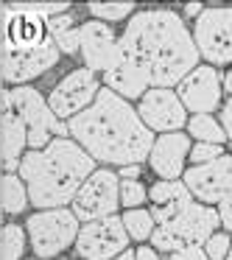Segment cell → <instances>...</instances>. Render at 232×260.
I'll list each match as a JSON object with an SVG mask.
<instances>
[{"label":"cell","mask_w":232,"mask_h":260,"mask_svg":"<svg viewBox=\"0 0 232 260\" xmlns=\"http://www.w3.org/2000/svg\"><path fill=\"white\" fill-rule=\"evenodd\" d=\"M148 202H151L154 224H162V221L174 218L179 210H185L187 204L193 202V196L187 193V187H185L182 179H174V182L157 179L151 187H148Z\"/></svg>","instance_id":"e0dca14e"},{"label":"cell","mask_w":232,"mask_h":260,"mask_svg":"<svg viewBox=\"0 0 232 260\" xmlns=\"http://www.w3.org/2000/svg\"><path fill=\"white\" fill-rule=\"evenodd\" d=\"M101 81H104V87H107V90H112L115 95H120L123 101H129V104L135 101V98L140 101V98L148 92L146 79H143V76L131 68V64H126L120 56H118V62H115L112 68L101 76Z\"/></svg>","instance_id":"d6986e66"},{"label":"cell","mask_w":232,"mask_h":260,"mask_svg":"<svg viewBox=\"0 0 232 260\" xmlns=\"http://www.w3.org/2000/svg\"><path fill=\"white\" fill-rule=\"evenodd\" d=\"M221 84H224V92H229V95H232V68H229V73L221 79Z\"/></svg>","instance_id":"e575fe53"},{"label":"cell","mask_w":232,"mask_h":260,"mask_svg":"<svg viewBox=\"0 0 232 260\" xmlns=\"http://www.w3.org/2000/svg\"><path fill=\"white\" fill-rule=\"evenodd\" d=\"M215 213H218V224L224 226V232H232V193L215 204Z\"/></svg>","instance_id":"f1b7e54d"},{"label":"cell","mask_w":232,"mask_h":260,"mask_svg":"<svg viewBox=\"0 0 232 260\" xmlns=\"http://www.w3.org/2000/svg\"><path fill=\"white\" fill-rule=\"evenodd\" d=\"M87 9L98 23H118V20H126L135 14L131 0H123V3H98V0H92V3H87Z\"/></svg>","instance_id":"d4e9b609"},{"label":"cell","mask_w":232,"mask_h":260,"mask_svg":"<svg viewBox=\"0 0 232 260\" xmlns=\"http://www.w3.org/2000/svg\"><path fill=\"white\" fill-rule=\"evenodd\" d=\"M168 260H210V257L204 254L202 246H185V249H176V252H171Z\"/></svg>","instance_id":"f546056e"},{"label":"cell","mask_w":232,"mask_h":260,"mask_svg":"<svg viewBox=\"0 0 232 260\" xmlns=\"http://www.w3.org/2000/svg\"><path fill=\"white\" fill-rule=\"evenodd\" d=\"M187 137L196 143H210V146H224L226 143L221 120L213 115H190L187 118Z\"/></svg>","instance_id":"44dd1931"},{"label":"cell","mask_w":232,"mask_h":260,"mask_svg":"<svg viewBox=\"0 0 232 260\" xmlns=\"http://www.w3.org/2000/svg\"><path fill=\"white\" fill-rule=\"evenodd\" d=\"M112 260H135V249H126V252H120L118 257H112Z\"/></svg>","instance_id":"d590c367"},{"label":"cell","mask_w":232,"mask_h":260,"mask_svg":"<svg viewBox=\"0 0 232 260\" xmlns=\"http://www.w3.org/2000/svg\"><path fill=\"white\" fill-rule=\"evenodd\" d=\"M0 230H3V221H0Z\"/></svg>","instance_id":"f35d334b"},{"label":"cell","mask_w":232,"mask_h":260,"mask_svg":"<svg viewBox=\"0 0 232 260\" xmlns=\"http://www.w3.org/2000/svg\"><path fill=\"white\" fill-rule=\"evenodd\" d=\"M202 12H204L202 3H187V6H185V14H187V17H193V20H196Z\"/></svg>","instance_id":"836d02e7"},{"label":"cell","mask_w":232,"mask_h":260,"mask_svg":"<svg viewBox=\"0 0 232 260\" xmlns=\"http://www.w3.org/2000/svg\"><path fill=\"white\" fill-rule=\"evenodd\" d=\"M98 92H101V76H95L87 68H76L62 81H56V87L48 95V107H51L53 118L64 123L84 112L95 101Z\"/></svg>","instance_id":"30bf717a"},{"label":"cell","mask_w":232,"mask_h":260,"mask_svg":"<svg viewBox=\"0 0 232 260\" xmlns=\"http://www.w3.org/2000/svg\"><path fill=\"white\" fill-rule=\"evenodd\" d=\"M62 53H59L56 42L48 37L45 42H40L37 48L28 51H6L0 48V84L14 87H28L34 79L45 76L51 68H56Z\"/></svg>","instance_id":"9c48e42d"},{"label":"cell","mask_w":232,"mask_h":260,"mask_svg":"<svg viewBox=\"0 0 232 260\" xmlns=\"http://www.w3.org/2000/svg\"><path fill=\"white\" fill-rule=\"evenodd\" d=\"M118 53L146 79L148 90L176 87L202 59L187 23L174 9L135 12L118 37Z\"/></svg>","instance_id":"6da1fadb"},{"label":"cell","mask_w":232,"mask_h":260,"mask_svg":"<svg viewBox=\"0 0 232 260\" xmlns=\"http://www.w3.org/2000/svg\"><path fill=\"white\" fill-rule=\"evenodd\" d=\"M48 37L56 42L59 53H68V56L79 53V28L73 25V17H70V12L48 20Z\"/></svg>","instance_id":"ffe728a7"},{"label":"cell","mask_w":232,"mask_h":260,"mask_svg":"<svg viewBox=\"0 0 232 260\" xmlns=\"http://www.w3.org/2000/svg\"><path fill=\"white\" fill-rule=\"evenodd\" d=\"M193 42L196 51L210 68L232 64V6L204 9L193 20Z\"/></svg>","instance_id":"52a82bcc"},{"label":"cell","mask_w":232,"mask_h":260,"mask_svg":"<svg viewBox=\"0 0 232 260\" xmlns=\"http://www.w3.org/2000/svg\"><path fill=\"white\" fill-rule=\"evenodd\" d=\"M218 120H224V123H221V129H224L226 140H232V95L224 101V109H221V118Z\"/></svg>","instance_id":"4dcf8cb0"},{"label":"cell","mask_w":232,"mask_h":260,"mask_svg":"<svg viewBox=\"0 0 232 260\" xmlns=\"http://www.w3.org/2000/svg\"><path fill=\"white\" fill-rule=\"evenodd\" d=\"M79 230L81 224L70 207L40 210V213H31L25 221V235H28L37 260H53L64 254L76 243Z\"/></svg>","instance_id":"5b68a950"},{"label":"cell","mask_w":232,"mask_h":260,"mask_svg":"<svg viewBox=\"0 0 232 260\" xmlns=\"http://www.w3.org/2000/svg\"><path fill=\"white\" fill-rule=\"evenodd\" d=\"M79 53L84 59V68L92 70L95 76H104L115 62H118V37L112 34L107 23H90L79 25Z\"/></svg>","instance_id":"9a60e30c"},{"label":"cell","mask_w":232,"mask_h":260,"mask_svg":"<svg viewBox=\"0 0 232 260\" xmlns=\"http://www.w3.org/2000/svg\"><path fill=\"white\" fill-rule=\"evenodd\" d=\"M190 137L185 132H171V135L154 137V146L148 151V165L151 171L165 182L182 179V174L187 171V154H190Z\"/></svg>","instance_id":"2e32d148"},{"label":"cell","mask_w":232,"mask_h":260,"mask_svg":"<svg viewBox=\"0 0 232 260\" xmlns=\"http://www.w3.org/2000/svg\"><path fill=\"white\" fill-rule=\"evenodd\" d=\"M28 235L20 224H3L0 230V260H23Z\"/></svg>","instance_id":"603a6c76"},{"label":"cell","mask_w":232,"mask_h":260,"mask_svg":"<svg viewBox=\"0 0 232 260\" xmlns=\"http://www.w3.org/2000/svg\"><path fill=\"white\" fill-rule=\"evenodd\" d=\"M218 157H224V146H210V143H193L190 154H187L190 165H207Z\"/></svg>","instance_id":"83f0119b"},{"label":"cell","mask_w":232,"mask_h":260,"mask_svg":"<svg viewBox=\"0 0 232 260\" xmlns=\"http://www.w3.org/2000/svg\"><path fill=\"white\" fill-rule=\"evenodd\" d=\"M140 174H143L140 165H123V168L118 171V179L120 182H137V179H140Z\"/></svg>","instance_id":"1f68e13d"},{"label":"cell","mask_w":232,"mask_h":260,"mask_svg":"<svg viewBox=\"0 0 232 260\" xmlns=\"http://www.w3.org/2000/svg\"><path fill=\"white\" fill-rule=\"evenodd\" d=\"M95 171V159L70 137H53L40 151H25L17 176L28 190V204L37 210L70 207L79 187Z\"/></svg>","instance_id":"3957f363"},{"label":"cell","mask_w":232,"mask_h":260,"mask_svg":"<svg viewBox=\"0 0 232 260\" xmlns=\"http://www.w3.org/2000/svg\"><path fill=\"white\" fill-rule=\"evenodd\" d=\"M182 182H185L187 193L193 196V202L213 207L232 193V157L224 154V157L213 159L207 165H190L182 174Z\"/></svg>","instance_id":"7c38bea8"},{"label":"cell","mask_w":232,"mask_h":260,"mask_svg":"<svg viewBox=\"0 0 232 260\" xmlns=\"http://www.w3.org/2000/svg\"><path fill=\"white\" fill-rule=\"evenodd\" d=\"M12 92V109L20 115V120L25 123L28 132V148L31 151H40L48 143L53 140V135L59 137H70L68 123L53 118L51 107H48V98L42 95L37 87H14Z\"/></svg>","instance_id":"8992f818"},{"label":"cell","mask_w":232,"mask_h":260,"mask_svg":"<svg viewBox=\"0 0 232 260\" xmlns=\"http://www.w3.org/2000/svg\"><path fill=\"white\" fill-rule=\"evenodd\" d=\"M202 249L210 260H226V254H229V249H232L229 232H213V235L202 243Z\"/></svg>","instance_id":"4316f807"},{"label":"cell","mask_w":232,"mask_h":260,"mask_svg":"<svg viewBox=\"0 0 232 260\" xmlns=\"http://www.w3.org/2000/svg\"><path fill=\"white\" fill-rule=\"evenodd\" d=\"M135 260H159V252L154 246H140L135 249Z\"/></svg>","instance_id":"d6a6232c"},{"label":"cell","mask_w":232,"mask_h":260,"mask_svg":"<svg viewBox=\"0 0 232 260\" xmlns=\"http://www.w3.org/2000/svg\"><path fill=\"white\" fill-rule=\"evenodd\" d=\"M176 95H179L182 107L193 115H213L221 107V95H224V84L215 68L210 64H198L193 68L185 79L176 84Z\"/></svg>","instance_id":"5bb4252c"},{"label":"cell","mask_w":232,"mask_h":260,"mask_svg":"<svg viewBox=\"0 0 232 260\" xmlns=\"http://www.w3.org/2000/svg\"><path fill=\"white\" fill-rule=\"evenodd\" d=\"M28 146V132L20 115L3 112L0 115V162H3V174H17L20 159H23V148Z\"/></svg>","instance_id":"ac0fdd59"},{"label":"cell","mask_w":232,"mask_h":260,"mask_svg":"<svg viewBox=\"0 0 232 260\" xmlns=\"http://www.w3.org/2000/svg\"><path fill=\"white\" fill-rule=\"evenodd\" d=\"M137 115L146 123V129L157 132V135H171V132H182L187 126V109L182 107L176 90H162V87H151L146 95L137 101Z\"/></svg>","instance_id":"4fadbf2b"},{"label":"cell","mask_w":232,"mask_h":260,"mask_svg":"<svg viewBox=\"0 0 232 260\" xmlns=\"http://www.w3.org/2000/svg\"><path fill=\"white\" fill-rule=\"evenodd\" d=\"M148 202V187L137 182H120V207L123 210H137Z\"/></svg>","instance_id":"484cf974"},{"label":"cell","mask_w":232,"mask_h":260,"mask_svg":"<svg viewBox=\"0 0 232 260\" xmlns=\"http://www.w3.org/2000/svg\"><path fill=\"white\" fill-rule=\"evenodd\" d=\"M25 207H28V190H25L23 179L17 174H3V182H0V210L17 215Z\"/></svg>","instance_id":"7402d4cb"},{"label":"cell","mask_w":232,"mask_h":260,"mask_svg":"<svg viewBox=\"0 0 232 260\" xmlns=\"http://www.w3.org/2000/svg\"><path fill=\"white\" fill-rule=\"evenodd\" d=\"M73 246L79 260H112L129 249V235L123 230L120 215H109L101 221L81 224Z\"/></svg>","instance_id":"8fae6325"},{"label":"cell","mask_w":232,"mask_h":260,"mask_svg":"<svg viewBox=\"0 0 232 260\" xmlns=\"http://www.w3.org/2000/svg\"><path fill=\"white\" fill-rule=\"evenodd\" d=\"M218 213L215 207H207V204L190 202L185 210L174 215V218L162 221V224L154 226L151 232V246L157 252H176V249L185 246H202L213 232H218Z\"/></svg>","instance_id":"277c9868"},{"label":"cell","mask_w":232,"mask_h":260,"mask_svg":"<svg viewBox=\"0 0 232 260\" xmlns=\"http://www.w3.org/2000/svg\"><path fill=\"white\" fill-rule=\"evenodd\" d=\"M70 140H76L95 162L140 165L148 159L154 135L146 129L137 109L112 90L101 87L95 101L68 120Z\"/></svg>","instance_id":"7a4b0ae2"},{"label":"cell","mask_w":232,"mask_h":260,"mask_svg":"<svg viewBox=\"0 0 232 260\" xmlns=\"http://www.w3.org/2000/svg\"><path fill=\"white\" fill-rule=\"evenodd\" d=\"M28 260H37V257H28Z\"/></svg>","instance_id":"ab89813d"},{"label":"cell","mask_w":232,"mask_h":260,"mask_svg":"<svg viewBox=\"0 0 232 260\" xmlns=\"http://www.w3.org/2000/svg\"><path fill=\"white\" fill-rule=\"evenodd\" d=\"M70 210L79 218V224L101 221L109 215H118L120 210V179L112 168H95L87 182L79 187L76 199L70 202Z\"/></svg>","instance_id":"ba28073f"},{"label":"cell","mask_w":232,"mask_h":260,"mask_svg":"<svg viewBox=\"0 0 232 260\" xmlns=\"http://www.w3.org/2000/svg\"><path fill=\"white\" fill-rule=\"evenodd\" d=\"M0 182H3V162H0Z\"/></svg>","instance_id":"8d00e7d4"},{"label":"cell","mask_w":232,"mask_h":260,"mask_svg":"<svg viewBox=\"0 0 232 260\" xmlns=\"http://www.w3.org/2000/svg\"><path fill=\"white\" fill-rule=\"evenodd\" d=\"M226 260H232V249H229V254H226Z\"/></svg>","instance_id":"74e56055"},{"label":"cell","mask_w":232,"mask_h":260,"mask_svg":"<svg viewBox=\"0 0 232 260\" xmlns=\"http://www.w3.org/2000/svg\"><path fill=\"white\" fill-rule=\"evenodd\" d=\"M120 221H123V230L126 235H129V241H151V232H154V218H151V210H126L123 215H120Z\"/></svg>","instance_id":"cb8c5ba5"}]
</instances>
